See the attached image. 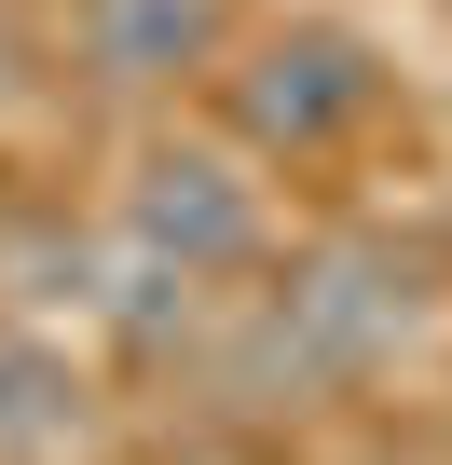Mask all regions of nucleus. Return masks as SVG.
I'll use <instances>...</instances> for the list:
<instances>
[{
    "label": "nucleus",
    "mask_w": 452,
    "mask_h": 465,
    "mask_svg": "<svg viewBox=\"0 0 452 465\" xmlns=\"http://www.w3.org/2000/svg\"><path fill=\"white\" fill-rule=\"evenodd\" d=\"M110 232L151 247V261H178V274H206V288H247V274L275 261V164L219 124V110H206V124L151 110V124L124 137Z\"/></svg>",
    "instance_id": "1"
},
{
    "label": "nucleus",
    "mask_w": 452,
    "mask_h": 465,
    "mask_svg": "<svg viewBox=\"0 0 452 465\" xmlns=\"http://www.w3.org/2000/svg\"><path fill=\"white\" fill-rule=\"evenodd\" d=\"M425 329V274L384 247V232H329V247H302L275 288H247V329L234 356H261V397H343L370 370H397V342Z\"/></svg>",
    "instance_id": "2"
},
{
    "label": "nucleus",
    "mask_w": 452,
    "mask_h": 465,
    "mask_svg": "<svg viewBox=\"0 0 452 465\" xmlns=\"http://www.w3.org/2000/svg\"><path fill=\"white\" fill-rule=\"evenodd\" d=\"M384 96H397V69H384V42L343 28V15H275V28H247L234 55H219V83H206V110L234 124L261 164H329V151H357V137L384 124Z\"/></svg>",
    "instance_id": "3"
},
{
    "label": "nucleus",
    "mask_w": 452,
    "mask_h": 465,
    "mask_svg": "<svg viewBox=\"0 0 452 465\" xmlns=\"http://www.w3.org/2000/svg\"><path fill=\"white\" fill-rule=\"evenodd\" d=\"M234 42H247L234 0H69V69H83V96H110V110H178V96H206Z\"/></svg>",
    "instance_id": "4"
},
{
    "label": "nucleus",
    "mask_w": 452,
    "mask_h": 465,
    "mask_svg": "<svg viewBox=\"0 0 452 465\" xmlns=\"http://www.w3.org/2000/svg\"><path fill=\"white\" fill-rule=\"evenodd\" d=\"M83 451H96V383L69 370V342L0 315V465H83Z\"/></svg>",
    "instance_id": "5"
},
{
    "label": "nucleus",
    "mask_w": 452,
    "mask_h": 465,
    "mask_svg": "<svg viewBox=\"0 0 452 465\" xmlns=\"http://www.w3.org/2000/svg\"><path fill=\"white\" fill-rule=\"evenodd\" d=\"M0 110H28V42L0 28Z\"/></svg>",
    "instance_id": "6"
}]
</instances>
